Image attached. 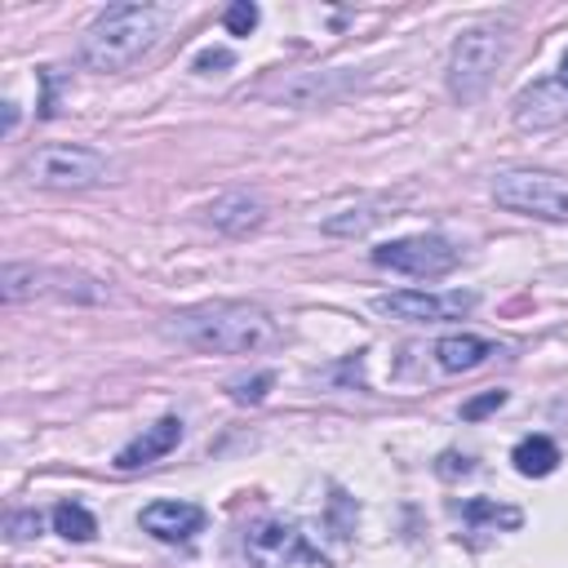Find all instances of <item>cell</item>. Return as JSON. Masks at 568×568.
<instances>
[{
    "label": "cell",
    "mask_w": 568,
    "mask_h": 568,
    "mask_svg": "<svg viewBox=\"0 0 568 568\" xmlns=\"http://www.w3.org/2000/svg\"><path fill=\"white\" fill-rule=\"evenodd\" d=\"M271 386H275V373H257V377L231 382V399H235V404H262Z\"/></svg>",
    "instance_id": "d6986e66"
},
{
    "label": "cell",
    "mask_w": 568,
    "mask_h": 568,
    "mask_svg": "<svg viewBox=\"0 0 568 568\" xmlns=\"http://www.w3.org/2000/svg\"><path fill=\"white\" fill-rule=\"evenodd\" d=\"M435 470H439L444 479H457V475H470V470H475V462H470L466 453H444Z\"/></svg>",
    "instance_id": "cb8c5ba5"
},
{
    "label": "cell",
    "mask_w": 568,
    "mask_h": 568,
    "mask_svg": "<svg viewBox=\"0 0 568 568\" xmlns=\"http://www.w3.org/2000/svg\"><path fill=\"white\" fill-rule=\"evenodd\" d=\"M559 71H564V75H559V80H564V84H568V49H564V58H559Z\"/></svg>",
    "instance_id": "484cf974"
},
{
    "label": "cell",
    "mask_w": 568,
    "mask_h": 568,
    "mask_svg": "<svg viewBox=\"0 0 568 568\" xmlns=\"http://www.w3.org/2000/svg\"><path fill=\"white\" fill-rule=\"evenodd\" d=\"M493 355H501L497 342L475 337V333H448V337L435 342V359H439L444 373H470V368H479Z\"/></svg>",
    "instance_id": "4fadbf2b"
},
{
    "label": "cell",
    "mask_w": 568,
    "mask_h": 568,
    "mask_svg": "<svg viewBox=\"0 0 568 568\" xmlns=\"http://www.w3.org/2000/svg\"><path fill=\"white\" fill-rule=\"evenodd\" d=\"M462 262V248L444 235H399L373 248V266L395 271V275H413V280H435L448 275Z\"/></svg>",
    "instance_id": "52a82bcc"
},
{
    "label": "cell",
    "mask_w": 568,
    "mask_h": 568,
    "mask_svg": "<svg viewBox=\"0 0 568 568\" xmlns=\"http://www.w3.org/2000/svg\"><path fill=\"white\" fill-rule=\"evenodd\" d=\"M53 532H62L67 541H89L98 532V519L80 501H58L53 506Z\"/></svg>",
    "instance_id": "e0dca14e"
},
{
    "label": "cell",
    "mask_w": 568,
    "mask_h": 568,
    "mask_svg": "<svg viewBox=\"0 0 568 568\" xmlns=\"http://www.w3.org/2000/svg\"><path fill=\"white\" fill-rule=\"evenodd\" d=\"M382 217H386V204L368 200V204H355V209L333 213V217L324 222V231H328V235H364V231H368V226H377Z\"/></svg>",
    "instance_id": "2e32d148"
},
{
    "label": "cell",
    "mask_w": 568,
    "mask_h": 568,
    "mask_svg": "<svg viewBox=\"0 0 568 568\" xmlns=\"http://www.w3.org/2000/svg\"><path fill=\"white\" fill-rule=\"evenodd\" d=\"M44 271H36V266H27V262H9L4 271H0V297L4 302H22V297H31V293H40L44 284Z\"/></svg>",
    "instance_id": "ac0fdd59"
},
{
    "label": "cell",
    "mask_w": 568,
    "mask_h": 568,
    "mask_svg": "<svg viewBox=\"0 0 568 568\" xmlns=\"http://www.w3.org/2000/svg\"><path fill=\"white\" fill-rule=\"evenodd\" d=\"M173 337L186 342L191 351H209V355H253L275 346L280 328L266 311L248 306V302H204V306H186L173 315Z\"/></svg>",
    "instance_id": "6da1fadb"
},
{
    "label": "cell",
    "mask_w": 568,
    "mask_h": 568,
    "mask_svg": "<svg viewBox=\"0 0 568 568\" xmlns=\"http://www.w3.org/2000/svg\"><path fill=\"white\" fill-rule=\"evenodd\" d=\"M235 58H231V49H204L200 58H195V71H204V75H213V71H226Z\"/></svg>",
    "instance_id": "603a6c76"
},
{
    "label": "cell",
    "mask_w": 568,
    "mask_h": 568,
    "mask_svg": "<svg viewBox=\"0 0 568 568\" xmlns=\"http://www.w3.org/2000/svg\"><path fill=\"white\" fill-rule=\"evenodd\" d=\"M160 27H164V13L155 4H138V0L106 4L89 22V31L80 40V58H84L89 71H102V75L124 71L155 44Z\"/></svg>",
    "instance_id": "7a4b0ae2"
},
{
    "label": "cell",
    "mask_w": 568,
    "mask_h": 568,
    "mask_svg": "<svg viewBox=\"0 0 568 568\" xmlns=\"http://www.w3.org/2000/svg\"><path fill=\"white\" fill-rule=\"evenodd\" d=\"M204 222L226 231V235H248V231H257L266 222V204L257 195H248V191H226V195L209 200Z\"/></svg>",
    "instance_id": "7c38bea8"
},
{
    "label": "cell",
    "mask_w": 568,
    "mask_h": 568,
    "mask_svg": "<svg viewBox=\"0 0 568 568\" xmlns=\"http://www.w3.org/2000/svg\"><path fill=\"white\" fill-rule=\"evenodd\" d=\"M506 62V31L501 27H470L453 40L448 53V93L457 102H479L493 75Z\"/></svg>",
    "instance_id": "277c9868"
},
{
    "label": "cell",
    "mask_w": 568,
    "mask_h": 568,
    "mask_svg": "<svg viewBox=\"0 0 568 568\" xmlns=\"http://www.w3.org/2000/svg\"><path fill=\"white\" fill-rule=\"evenodd\" d=\"M475 306V293H426V288H399V293H382L373 297V311L386 320H404V324H439V320H457Z\"/></svg>",
    "instance_id": "ba28073f"
},
{
    "label": "cell",
    "mask_w": 568,
    "mask_h": 568,
    "mask_svg": "<svg viewBox=\"0 0 568 568\" xmlns=\"http://www.w3.org/2000/svg\"><path fill=\"white\" fill-rule=\"evenodd\" d=\"M106 173H111V160L80 142H44L22 160V178L44 191H84L106 182Z\"/></svg>",
    "instance_id": "3957f363"
},
{
    "label": "cell",
    "mask_w": 568,
    "mask_h": 568,
    "mask_svg": "<svg viewBox=\"0 0 568 568\" xmlns=\"http://www.w3.org/2000/svg\"><path fill=\"white\" fill-rule=\"evenodd\" d=\"M178 444H182V417H160V422H151L142 435H133V439L115 453V466H120V470L151 466V462L169 457Z\"/></svg>",
    "instance_id": "30bf717a"
},
{
    "label": "cell",
    "mask_w": 568,
    "mask_h": 568,
    "mask_svg": "<svg viewBox=\"0 0 568 568\" xmlns=\"http://www.w3.org/2000/svg\"><path fill=\"white\" fill-rule=\"evenodd\" d=\"M510 462H515V470H519V475L541 479V475H550V470L559 466V448H555V439H546V435H528V439H519V444H515Z\"/></svg>",
    "instance_id": "9a60e30c"
},
{
    "label": "cell",
    "mask_w": 568,
    "mask_h": 568,
    "mask_svg": "<svg viewBox=\"0 0 568 568\" xmlns=\"http://www.w3.org/2000/svg\"><path fill=\"white\" fill-rule=\"evenodd\" d=\"M138 524L160 541H191L204 528V510L195 501H151Z\"/></svg>",
    "instance_id": "8fae6325"
},
{
    "label": "cell",
    "mask_w": 568,
    "mask_h": 568,
    "mask_svg": "<svg viewBox=\"0 0 568 568\" xmlns=\"http://www.w3.org/2000/svg\"><path fill=\"white\" fill-rule=\"evenodd\" d=\"M18 124V102H4V133H13Z\"/></svg>",
    "instance_id": "d4e9b609"
},
{
    "label": "cell",
    "mask_w": 568,
    "mask_h": 568,
    "mask_svg": "<svg viewBox=\"0 0 568 568\" xmlns=\"http://www.w3.org/2000/svg\"><path fill=\"white\" fill-rule=\"evenodd\" d=\"M222 22H226L231 36H248V31L257 27V4H253V0H235V4L222 13Z\"/></svg>",
    "instance_id": "ffe728a7"
},
{
    "label": "cell",
    "mask_w": 568,
    "mask_h": 568,
    "mask_svg": "<svg viewBox=\"0 0 568 568\" xmlns=\"http://www.w3.org/2000/svg\"><path fill=\"white\" fill-rule=\"evenodd\" d=\"M501 404H506V390H484V395H475V399L462 404V417H466V422H479L484 413H493V408H501Z\"/></svg>",
    "instance_id": "44dd1931"
},
{
    "label": "cell",
    "mask_w": 568,
    "mask_h": 568,
    "mask_svg": "<svg viewBox=\"0 0 568 568\" xmlns=\"http://www.w3.org/2000/svg\"><path fill=\"white\" fill-rule=\"evenodd\" d=\"M515 124L537 133V129H555L568 120V84L564 80H532L515 93Z\"/></svg>",
    "instance_id": "9c48e42d"
},
{
    "label": "cell",
    "mask_w": 568,
    "mask_h": 568,
    "mask_svg": "<svg viewBox=\"0 0 568 568\" xmlns=\"http://www.w3.org/2000/svg\"><path fill=\"white\" fill-rule=\"evenodd\" d=\"M493 200L510 213L541 217V222H568V186L555 173L537 169H506L493 182Z\"/></svg>",
    "instance_id": "8992f818"
},
{
    "label": "cell",
    "mask_w": 568,
    "mask_h": 568,
    "mask_svg": "<svg viewBox=\"0 0 568 568\" xmlns=\"http://www.w3.org/2000/svg\"><path fill=\"white\" fill-rule=\"evenodd\" d=\"M244 559L248 568H328L320 546L284 515H262L244 528Z\"/></svg>",
    "instance_id": "5b68a950"
},
{
    "label": "cell",
    "mask_w": 568,
    "mask_h": 568,
    "mask_svg": "<svg viewBox=\"0 0 568 568\" xmlns=\"http://www.w3.org/2000/svg\"><path fill=\"white\" fill-rule=\"evenodd\" d=\"M462 524H470V532H497V528L510 532L524 524V515L493 497H470V501H462Z\"/></svg>",
    "instance_id": "5bb4252c"
},
{
    "label": "cell",
    "mask_w": 568,
    "mask_h": 568,
    "mask_svg": "<svg viewBox=\"0 0 568 568\" xmlns=\"http://www.w3.org/2000/svg\"><path fill=\"white\" fill-rule=\"evenodd\" d=\"M40 532V515L36 510H13L9 515V537L13 541H27V537H36Z\"/></svg>",
    "instance_id": "7402d4cb"
}]
</instances>
